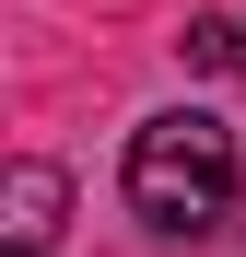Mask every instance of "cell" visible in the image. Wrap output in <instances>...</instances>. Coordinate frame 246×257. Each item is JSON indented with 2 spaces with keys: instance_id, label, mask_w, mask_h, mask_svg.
Here are the masks:
<instances>
[{
  "instance_id": "6da1fadb",
  "label": "cell",
  "mask_w": 246,
  "mask_h": 257,
  "mask_svg": "<svg viewBox=\"0 0 246 257\" xmlns=\"http://www.w3.org/2000/svg\"><path fill=\"white\" fill-rule=\"evenodd\" d=\"M129 210L164 222V234H211V222H234V128L199 117V105L152 117L141 141H129Z\"/></svg>"
},
{
  "instance_id": "7a4b0ae2",
  "label": "cell",
  "mask_w": 246,
  "mask_h": 257,
  "mask_svg": "<svg viewBox=\"0 0 246 257\" xmlns=\"http://www.w3.org/2000/svg\"><path fill=\"white\" fill-rule=\"evenodd\" d=\"M0 257H47L59 245V210H70V176L59 164H12V187H0Z\"/></svg>"
}]
</instances>
